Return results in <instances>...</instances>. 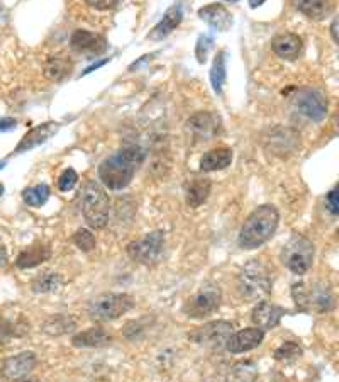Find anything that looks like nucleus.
<instances>
[{
	"label": "nucleus",
	"instance_id": "nucleus-18",
	"mask_svg": "<svg viewBox=\"0 0 339 382\" xmlns=\"http://www.w3.org/2000/svg\"><path fill=\"white\" fill-rule=\"evenodd\" d=\"M271 50L275 51V55L281 60L294 61L302 55L303 51V43L302 39L294 33H284L275 36L271 41Z\"/></svg>",
	"mask_w": 339,
	"mask_h": 382
},
{
	"label": "nucleus",
	"instance_id": "nucleus-17",
	"mask_svg": "<svg viewBox=\"0 0 339 382\" xmlns=\"http://www.w3.org/2000/svg\"><path fill=\"white\" fill-rule=\"evenodd\" d=\"M38 359L34 352H23L9 357L2 366V374L7 379H19V377L28 376L34 367H36Z\"/></svg>",
	"mask_w": 339,
	"mask_h": 382
},
{
	"label": "nucleus",
	"instance_id": "nucleus-39",
	"mask_svg": "<svg viewBox=\"0 0 339 382\" xmlns=\"http://www.w3.org/2000/svg\"><path fill=\"white\" fill-rule=\"evenodd\" d=\"M325 208L329 209V213H331L333 216H338V213H339V203H338V187H333L331 191H329V194L325 196Z\"/></svg>",
	"mask_w": 339,
	"mask_h": 382
},
{
	"label": "nucleus",
	"instance_id": "nucleus-16",
	"mask_svg": "<svg viewBox=\"0 0 339 382\" xmlns=\"http://www.w3.org/2000/svg\"><path fill=\"white\" fill-rule=\"evenodd\" d=\"M58 129H60V124H58V122H53V121L33 127V129H31L29 133L24 134V138L21 139L19 144H17V148L14 150V155H19V153L29 152V150H33V148L39 147V144L46 143L48 139H50L51 136L55 134Z\"/></svg>",
	"mask_w": 339,
	"mask_h": 382
},
{
	"label": "nucleus",
	"instance_id": "nucleus-43",
	"mask_svg": "<svg viewBox=\"0 0 339 382\" xmlns=\"http://www.w3.org/2000/svg\"><path fill=\"white\" fill-rule=\"evenodd\" d=\"M7 263H9V257H7L6 248L0 247V269H4V267H7Z\"/></svg>",
	"mask_w": 339,
	"mask_h": 382
},
{
	"label": "nucleus",
	"instance_id": "nucleus-44",
	"mask_svg": "<svg viewBox=\"0 0 339 382\" xmlns=\"http://www.w3.org/2000/svg\"><path fill=\"white\" fill-rule=\"evenodd\" d=\"M331 36H333V41L338 43V19H334L331 24Z\"/></svg>",
	"mask_w": 339,
	"mask_h": 382
},
{
	"label": "nucleus",
	"instance_id": "nucleus-25",
	"mask_svg": "<svg viewBox=\"0 0 339 382\" xmlns=\"http://www.w3.org/2000/svg\"><path fill=\"white\" fill-rule=\"evenodd\" d=\"M294 6L312 21H323L333 11L331 0H294Z\"/></svg>",
	"mask_w": 339,
	"mask_h": 382
},
{
	"label": "nucleus",
	"instance_id": "nucleus-42",
	"mask_svg": "<svg viewBox=\"0 0 339 382\" xmlns=\"http://www.w3.org/2000/svg\"><path fill=\"white\" fill-rule=\"evenodd\" d=\"M105 63H109V60H100V61H97V63H94V65H92V67H89V68L85 70V72H83V75H89L90 72H94V70L100 68V67H104Z\"/></svg>",
	"mask_w": 339,
	"mask_h": 382
},
{
	"label": "nucleus",
	"instance_id": "nucleus-3",
	"mask_svg": "<svg viewBox=\"0 0 339 382\" xmlns=\"http://www.w3.org/2000/svg\"><path fill=\"white\" fill-rule=\"evenodd\" d=\"M82 214L87 225L94 230H104L109 223V197L104 187L95 180H89L80 192Z\"/></svg>",
	"mask_w": 339,
	"mask_h": 382
},
{
	"label": "nucleus",
	"instance_id": "nucleus-20",
	"mask_svg": "<svg viewBox=\"0 0 339 382\" xmlns=\"http://www.w3.org/2000/svg\"><path fill=\"white\" fill-rule=\"evenodd\" d=\"M199 17L205 21L210 28L217 31H227L232 26V16L221 4H209L199 9Z\"/></svg>",
	"mask_w": 339,
	"mask_h": 382
},
{
	"label": "nucleus",
	"instance_id": "nucleus-8",
	"mask_svg": "<svg viewBox=\"0 0 339 382\" xmlns=\"http://www.w3.org/2000/svg\"><path fill=\"white\" fill-rule=\"evenodd\" d=\"M232 333H235V327L229 322H210L188 333V340L204 349L221 350L226 349Z\"/></svg>",
	"mask_w": 339,
	"mask_h": 382
},
{
	"label": "nucleus",
	"instance_id": "nucleus-13",
	"mask_svg": "<svg viewBox=\"0 0 339 382\" xmlns=\"http://www.w3.org/2000/svg\"><path fill=\"white\" fill-rule=\"evenodd\" d=\"M70 46L73 51L83 53V55H104L107 51V41L102 34L90 33V31L78 29L72 34Z\"/></svg>",
	"mask_w": 339,
	"mask_h": 382
},
{
	"label": "nucleus",
	"instance_id": "nucleus-5",
	"mask_svg": "<svg viewBox=\"0 0 339 382\" xmlns=\"http://www.w3.org/2000/svg\"><path fill=\"white\" fill-rule=\"evenodd\" d=\"M314 243L307 236L294 233L280 252V260L295 275H303L314 263Z\"/></svg>",
	"mask_w": 339,
	"mask_h": 382
},
{
	"label": "nucleus",
	"instance_id": "nucleus-31",
	"mask_svg": "<svg viewBox=\"0 0 339 382\" xmlns=\"http://www.w3.org/2000/svg\"><path fill=\"white\" fill-rule=\"evenodd\" d=\"M258 377L257 364L246 360V362H237L231 367L227 376V382H254Z\"/></svg>",
	"mask_w": 339,
	"mask_h": 382
},
{
	"label": "nucleus",
	"instance_id": "nucleus-48",
	"mask_svg": "<svg viewBox=\"0 0 339 382\" xmlns=\"http://www.w3.org/2000/svg\"><path fill=\"white\" fill-rule=\"evenodd\" d=\"M224 2H231V4H236V2H240V0H224Z\"/></svg>",
	"mask_w": 339,
	"mask_h": 382
},
{
	"label": "nucleus",
	"instance_id": "nucleus-12",
	"mask_svg": "<svg viewBox=\"0 0 339 382\" xmlns=\"http://www.w3.org/2000/svg\"><path fill=\"white\" fill-rule=\"evenodd\" d=\"M301 144V138L289 127H275L265 138V147L279 156H287L294 153Z\"/></svg>",
	"mask_w": 339,
	"mask_h": 382
},
{
	"label": "nucleus",
	"instance_id": "nucleus-11",
	"mask_svg": "<svg viewBox=\"0 0 339 382\" xmlns=\"http://www.w3.org/2000/svg\"><path fill=\"white\" fill-rule=\"evenodd\" d=\"M221 117L214 112H195L188 120V129L195 142H209L221 134Z\"/></svg>",
	"mask_w": 339,
	"mask_h": 382
},
{
	"label": "nucleus",
	"instance_id": "nucleus-33",
	"mask_svg": "<svg viewBox=\"0 0 339 382\" xmlns=\"http://www.w3.org/2000/svg\"><path fill=\"white\" fill-rule=\"evenodd\" d=\"M50 187H48L46 184H39V186L24 189L23 199L31 208H41V206H45L46 201L50 199Z\"/></svg>",
	"mask_w": 339,
	"mask_h": 382
},
{
	"label": "nucleus",
	"instance_id": "nucleus-9",
	"mask_svg": "<svg viewBox=\"0 0 339 382\" xmlns=\"http://www.w3.org/2000/svg\"><path fill=\"white\" fill-rule=\"evenodd\" d=\"M163 248H165V235L161 231H153L144 235L141 240L131 241L126 247V252L131 260L143 263V265H151L161 257Z\"/></svg>",
	"mask_w": 339,
	"mask_h": 382
},
{
	"label": "nucleus",
	"instance_id": "nucleus-29",
	"mask_svg": "<svg viewBox=\"0 0 339 382\" xmlns=\"http://www.w3.org/2000/svg\"><path fill=\"white\" fill-rule=\"evenodd\" d=\"M63 285V277L60 274H55V272H43L39 274L36 279L33 280L31 287L36 294H50L56 292L58 289Z\"/></svg>",
	"mask_w": 339,
	"mask_h": 382
},
{
	"label": "nucleus",
	"instance_id": "nucleus-28",
	"mask_svg": "<svg viewBox=\"0 0 339 382\" xmlns=\"http://www.w3.org/2000/svg\"><path fill=\"white\" fill-rule=\"evenodd\" d=\"M73 70V63L70 58H65V56H53L46 61L45 67V75L53 82H61L65 80Z\"/></svg>",
	"mask_w": 339,
	"mask_h": 382
},
{
	"label": "nucleus",
	"instance_id": "nucleus-30",
	"mask_svg": "<svg viewBox=\"0 0 339 382\" xmlns=\"http://www.w3.org/2000/svg\"><path fill=\"white\" fill-rule=\"evenodd\" d=\"M226 78H227L226 53L219 51L214 58L212 68H210V83H212V89L215 94L219 95L222 94L224 85H226Z\"/></svg>",
	"mask_w": 339,
	"mask_h": 382
},
{
	"label": "nucleus",
	"instance_id": "nucleus-40",
	"mask_svg": "<svg viewBox=\"0 0 339 382\" xmlns=\"http://www.w3.org/2000/svg\"><path fill=\"white\" fill-rule=\"evenodd\" d=\"M90 7L97 9V11H109V9L116 7L119 0H85Z\"/></svg>",
	"mask_w": 339,
	"mask_h": 382
},
{
	"label": "nucleus",
	"instance_id": "nucleus-34",
	"mask_svg": "<svg viewBox=\"0 0 339 382\" xmlns=\"http://www.w3.org/2000/svg\"><path fill=\"white\" fill-rule=\"evenodd\" d=\"M292 297L297 309L309 313V284L297 282L292 285Z\"/></svg>",
	"mask_w": 339,
	"mask_h": 382
},
{
	"label": "nucleus",
	"instance_id": "nucleus-49",
	"mask_svg": "<svg viewBox=\"0 0 339 382\" xmlns=\"http://www.w3.org/2000/svg\"><path fill=\"white\" fill-rule=\"evenodd\" d=\"M4 166H6V161H0V170H2Z\"/></svg>",
	"mask_w": 339,
	"mask_h": 382
},
{
	"label": "nucleus",
	"instance_id": "nucleus-6",
	"mask_svg": "<svg viewBox=\"0 0 339 382\" xmlns=\"http://www.w3.org/2000/svg\"><path fill=\"white\" fill-rule=\"evenodd\" d=\"M134 299L127 294H100L89 302V318L95 323H109L129 313Z\"/></svg>",
	"mask_w": 339,
	"mask_h": 382
},
{
	"label": "nucleus",
	"instance_id": "nucleus-38",
	"mask_svg": "<svg viewBox=\"0 0 339 382\" xmlns=\"http://www.w3.org/2000/svg\"><path fill=\"white\" fill-rule=\"evenodd\" d=\"M77 182H78V174L75 172L73 169H67L63 174L60 175L58 189L61 192H68L77 186Z\"/></svg>",
	"mask_w": 339,
	"mask_h": 382
},
{
	"label": "nucleus",
	"instance_id": "nucleus-10",
	"mask_svg": "<svg viewBox=\"0 0 339 382\" xmlns=\"http://www.w3.org/2000/svg\"><path fill=\"white\" fill-rule=\"evenodd\" d=\"M295 107L311 121L321 122L328 114V100L319 90L316 89H302L295 94L294 99Z\"/></svg>",
	"mask_w": 339,
	"mask_h": 382
},
{
	"label": "nucleus",
	"instance_id": "nucleus-26",
	"mask_svg": "<svg viewBox=\"0 0 339 382\" xmlns=\"http://www.w3.org/2000/svg\"><path fill=\"white\" fill-rule=\"evenodd\" d=\"M210 189H212V184H210L209 179H193L187 184V189H185V199H187V204L190 208H199L209 199L210 196Z\"/></svg>",
	"mask_w": 339,
	"mask_h": 382
},
{
	"label": "nucleus",
	"instance_id": "nucleus-27",
	"mask_svg": "<svg viewBox=\"0 0 339 382\" xmlns=\"http://www.w3.org/2000/svg\"><path fill=\"white\" fill-rule=\"evenodd\" d=\"M43 333H46L48 336H61V335H68L77 330V322L72 318V316H65V314H55L50 316L41 327Z\"/></svg>",
	"mask_w": 339,
	"mask_h": 382
},
{
	"label": "nucleus",
	"instance_id": "nucleus-2",
	"mask_svg": "<svg viewBox=\"0 0 339 382\" xmlns=\"http://www.w3.org/2000/svg\"><path fill=\"white\" fill-rule=\"evenodd\" d=\"M279 221L280 214L275 206H259L258 209H254L249 214L244 225L241 226L237 243L244 250H254L262 247V245H265L275 235L276 228H279Z\"/></svg>",
	"mask_w": 339,
	"mask_h": 382
},
{
	"label": "nucleus",
	"instance_id": "nucleus-36",
	"mask_svg": "<svg viewBox=\"0 0 339 382\" xmlns=\"http://www.w3.org/2000/svg\"><path fill=\"white\" fill-rule=\"evenodd\" d=\"M72 241L77 245V248H80L82 252L85 253H89L95 248V236L92 235L89 230H85V228H82V230L75 233L72 236Z\"/></svg>",
	"mask_w": 339,
	"mask_h": 382
},
{
	"label": "nucleus",
	"instance_id": "nucleus-24",
	"mask_svg": "<svg viewBox=\"0 0 339 382\" xmlns=\"http://www.w3.org/2000/svg\"><path fill=\"white\" fill-rule=\"evenodd\" d=\"M232 164V150L231 148H214L207 152L200 160L202 172H215V170H224Z\"/></svg>",
	"mask_w": 339,
	"mask_h": 382
},
{
	"label": "nucleus",
	"instance_id": "nucleus-21",
	"mask_svg": "<svg viewBox=\"0 0 339 382\" xmlns=\"http://www.w3.org/2000/svg\"><path fill=\"white\" fill-rule=\"evenodd\" d=\"M182 17H183L182 6H180V4H175V6H171L168 11H166V14L163 16L160 23L149 31L148 38L153 39V41H160V39L166 38L170 33H173V31L178 28L180 23H182Z\"/></svg>",
	"mask_w": 339,
	"mask_h": 382
},
{
	"label": "nucleus",
	"instance_id": "nucleus-15",
	"mask_svg": "<svg viewBox=\"0 0 339 382\" xmlns=\"http://www.w3.org/2000/svg\"><path fill=\"white\" fill-rule=\"evenodd\" d=\"M263 338H265V331L259 330V328H244V330L232 333V336L229 338L226 349L231 354H244L249 350H254L257 346L262 345Z\"/></svg>",
	"mask_w": 339,
	"mask_h": 382
},
{
	"label": "nucleus",
	"instance_id": "nucleus-35",
	"mask_svg": "<svg viewBox=\"0 0 339 382\" xmlns=\"http://www.w3.org/2000/svg\"><path fill=\"white\" fill-rule=\"evenodd\" d=\"M302 355V349L301 345L295 344V341H285V344H281L279 349L273 352V357L276 360H280V362H284V360H295L298 359Z\"/></svg>",
	"mask_w": 339,
	"mask_h": 382
},
{
	"label": "nucleus",
	"instance_id": "nucleus-37",
	"mask_svg": "<svg viewBox=\"0 0 339 382\" xmlns=\"http://www.w3.org/2000/svg\"><path fill=\"white\" fill-rule=\"evenodd\" d=\"M214 45V39L209 36V34H200L199 39H197V46H195V58L200 65H204L207 61V56H209L210 48Z\"/></svg>",
	"mask_w": 339,
	"mask_h": 382
},
{
	"label": "nucleus",
	"instance_id": "nucleus-50",
	"mask_svg": "<svg viewBox=\"0 0 339 382\" xmlns=\"http://www.w3.org/2000/svg\"><path fill=\"white\" fill-rule=\"evenodd\" d=\"M0 345H2V336H0Z\"/></svg>",
	"mask_w": 339,
	"mask_h": 382
},
{
	"label": "nucleus",
	"instance_id": "nucleus-22",
	"mask_svg": "<svg viewBox=\"0 0 339 382\" xmlns=\"http://www.w3.org/2000/svg\"><path fill=\"white\" fill-rule=\"evenodd\" d=\"M111 341L112 336L99 327L77 333L72 338V344L78 349H100V346H107Z\"/></svg>",
	"mask_w": 339,
	"mask_h": 382
},
{
	"label": "nucleus",
	"instance_id": "nucleus-47",
	"mask_svg": "<svg viewBox=\"0 0 339 382\" xmlns=\"http://www.w3.org/2000/svg\"><path fill=\"white\" fill-rule=\"evenodd\" d=\"M2 194H4V186L0 184V197H2Z\"/></svg>",
	"mask_w": 339,
	"mask_h": 382
},
{
	"label": "nucleus",
	"instance_id": "nucleus-23",
	"mask_svg": "<svg viewBox=\"0 0 339 382\" xmlns=\"http://www.w3.org/2000/svg\"><path fill=\"white\" fill-rule=\"evenodd\" d=\"M51 257V250L48 247L46 243H39L33 245V247L23 250V252L19 253V257H17L16 265L19 267V269H33V267L41 265V263H45L48 258Z\"/></svg>",
	"mask_w": 339,
	"mask_h": 382
},
{
	"label": "nucleus",
	"instance_id": "nucleus-19",
	"mask_svg": "<svg viewBox=\"0 0 339 382\" xmlns=\"http://www.w3.org/2000/svg\"><path fill=\"white\" fill-rule=\"evenodd\" d=\"M336 306L334 294L328 284L319 282L309 285V311L316 313H329Z\"/></svg>",
	"mask_w": 339,
	"mask_h": 382
},
{
	"label": "nucleus",
	"instance_id": "nucleus-1",
	"mask_svg": "<svg viewBox=\"0 0 339 382\" xmlns=\"http://www.w3.org/2000/svg\"><path fill=\"white\" fill-rule=\"evenodd\" d=\"M146 152L138 144L121 148L100 164L99 177L105 187L111 191H121L133 182L136 170L143 165Z\"/></svg>",
	"mask_w": 339,
	"mask_h": 382
},
{
	"label": "nucleus",
	"instance_id": "nucleus-32",
	"mask_svg": "<svg viewBox=\"0 0 339 382\" xmlns=\"http://www.w3.org/2000/svg\"><path fill=\"white\" fill-rule=\"evenodd\" d=\"M29 322L26 316H14V318H2L0 322V335L6 336H24L29 333Z\"/></svg>",
	"mask_w": 339,
	"mask_h": 382
},
{
	"label": "nucleus",
	"instance_id": "nucleus-46",
	"mask_svg": "<svg viewBox=\"0 0 339 382\" xmlns=\"http://www.w3.org/2000/svg\"><path fill=\"white\" fill-rule=\"evenodd\" d=\"M12 382H36V381L26 379V377H19V379H12Z\"/></svg>",
	"mask_w": 339,
	"mask_h": 382
},
{
	"label": "nucleus",
	"instance_id": "nucleus-41",
	"mask_svg": "<svg viewBox=\"0 0 339 382\" xmlns=\"http://www.w3.org/2000/svg\"><path fill=\"white\" fill-rule=\"evenodd\" d=\"M17 126V121L12 120V117H4V120H0V133H6L9 129H14Z\"/></svg>",
	"mask_w": 339,
	"mask_h": 382
},
{
	"label": "nucleus",
	"instance_id": "nucleus-45",
	"mask_svg": "<svg viewBox=\"0 0 339 382\" xmlns=\"http://www.w3.org/2000/svg\"><path fill=\"white\" fill-rule=\"evenodd\" d=\"M267 0H249V7H253V9H257L259 6H263V4H265Z\"/></svg>",
	"mask_w": 339,
	"mask_h": 382
},
{
	"label": "nucleus",
	"instance_id": "nucleus-4",
	"mask_svg": "<svg viewBox=\"0 0 339 382\" xmlns=\"http://www.w3.org/2000/svg\"><path fill=\"white\" fill-rule=\"evenodd\" d=\"M271 275L259 260H251L237 275V291L246 301H259L271 292Z\"/></svg>",
	"mask_w": 339,
	"mask_h": 382
},
{
	"label": "nucleus",
	"instance_id": "nucleus-7",
	"mask_svg": "<svg viewBox=\"0 0 339 382\" xmlns=\"http://www.w3.org/2000/svg\"><path fill=\"white\" fill-rule=\"evenodd\" d=\"M222 291L217 284H205L183 304V314L192 319H202L214 314L221 307Z\"/></svg>",
	"mask_w": 339,
	"mask_h": 382
},
{
	"label": "nucleus",
	"instance_id": "nucleus-14",
	"mask_svg": "<svg viewBox=\"0 0 339 382\" xmlns=\"http://www.w3.org/2000/svg\"><path fill=\"white\" fill-rule=\"evenodd\" d=\"M285 309L284 307L273 304V302L263 301L254 307L253 313H251V323L259 330H271V328L279 327L281 318H284Z\"/></svg>",
	"mask_w": 339,
	"mask_h": 382
}]
</instances>
